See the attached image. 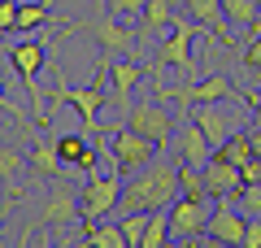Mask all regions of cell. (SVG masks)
<instances>
[{
	"label": "cell",
	"instance_id": "obj_25",
	"mask_svg": "<svg viewBox=\"0 0 261 248\" xmlns=\"http://www.w3.org/2000/svg\"><path fill=\"white\" fill-rule=\"evenodd\" d=\"M144 5L148 0H105V9H113L118 18H135V13H144Z\"/></svg>",
	"mask_w": 261,
	"mask_h": 248
},
{
	"label": "cell",
	"instance_id": "obj_12",
	"mask_svg": "<svg viewBox=\"0 0 261 248\" xmlns=\"http://www.w3.org/2000/svg\"><path fill=\"white\" fill-rule=\"evenodd\" d=\"M174 144H178V153H183V161H192V165H200L205 170L209 161H214V144H209V135L200 131V122L187 113L183 118V127L174 131Z\"/></svg>",
	"mask_w": 261,
	"mask_h": 248
},
{
	"label": "cell",
	"instance_id": "obj_18",
	"mask_svg": "<svg viewBox=\"0 0 261 248\" xmlns=\"http://www.w3.org/2000/svg\"><path fill=\"white\" fill-rule=\"evenodd\" d=\"M178 13H174V0H148L144 5V27H140V39H157L161 27H170Z\"/></svg>",
	"mask_w": 261,
	"mask_h": 248
},
{
	"label": "cell",
	"instance_id": "obj_27",
	"mask_svg": "<svg viewBox=\"0 0 261 248\" xmlns=\"http://www.w3.org/2000/svg\"><path fill=\"white\" fill-rule=\"evenodd\" d=\"M244 61H248V70H261V27L252 31V39H248V53H244Z\"/></svg>",
	"mask_w": 261,
	"mask_h": 248
},
{
	"label": "cell",
	"instance_id": "obj_24",
	"mask_svg": "<svg viewBox=\"0 0 261 248\" xmlns=\"http://www.w3.org/2000/svg\"><path fill=\"white\" fill-rule=\"evenodd\" d=\"M240 209L248 218H261V183H244L240 187Z\"/></svg>",
	"mask_w": 261,
	"mask_h": 248
},
{
	"label": "cell",
	"instance_id": "obj_16",
	"mask_svg": "<svg viewBox=\"0 0 261 248\" xmlns=\"http://www.w3.org/2000/svg\"><path fill=\"white\" fill-rule=\"evenodd\" d=\"M187 9H192V18L200 22L214 39L235 44V39H231V18H226V5H222V0H187Z\"/></svg>",
	"mask_w": 261,
	"mask_h": 248
},
{
	"label": "cell",
	"instance_id": "obj_11",
	"mask_svg": "<svg viewBox=\"0 0 261 248\" xmlns=\"http://www.w3.org/2000/svg\"><path fill=\"white\" fill-rule=\"evenodd\" d=\"M244 231H248V213L235 209L231 196H222V201L214 205V218H209L205 239H214V244H244Z\"/></svg>",
	"mask_w": 261,
	"mask_h": 248
},
{
	"label": "cell",
	"instance_id": "obj_23",
	"mask_svg": "<svg viewBox=\"0 0 261 248\" xmlns=\"http://www.w3.org/2000/svg\"><path fill=\"white\" fill-rule=\"evenodd\" d=\"M166 239H174V227H170V209H152L148 235H144V248H161Z\"/></svg>",
	"mask_w": 261,
	"mask_h": 248
},
{
	"label": "cell",
	"instance_id": "obj_14",
	"mask_svg": "<svg viewBox=\"0 0 261 248\" xmlns=\"http://www.w3.org/2000/svg\"><path fill=\"white\" fill-rule=\"evenodd\" d=\"M205 183H209V196H214V201H222V196H240L244 165H235V161H226V157L214 153V161L205 165Z\"/></svg>",
	"mask_w": 261,
	"mask_h": 248
},
{
	"label": "cell",
	"instance_id": "obj_10",
	"mask_svg": "<svg viewBox=\"0 0 261 248\" xmlns=\"http://www.w3.org/2000/svg\"><path fill=\"white\" fill-rule=\"evenodd\" d=\"M152 96H161V101H178L183 109H192V105H205V101H231L235 96V83L226 79V74H209V79H196V83H187V87H161L157 83V92Z\"/></svg>",
	"mask_w": 261,
	"mask_h": 248
},
{
	"label": "cell",
	"instance_id": "obj_2",
	"mask_svg": "<svg viewBox=\"0 0 261 248\" xmlns=\"http://www.w3.org/2000/svg\"><path fill=\"white\" fill-rule=\"evenodd\" d=\"M105 144V157H109V165H118L122 175H135V170H144L148 161H157L161 144H152L148 135H140L135 127H126L122 122L118 131H109V135H96Z\"/></svg>",
	"mask_w": 261,
	"mask_h": 248
},
{
	"label": "cell",
	"instance_id": "obj_1",
	"mask_svg": "<svg viewBox=\"0 0 261 248\" xmlns=\"http://www.w3.org/2000/svg\"><path fill=\"white\" fill-rule=\"evenodd\" d=\"M178 196H183V187H178V165L148 161L144 170H135V175L126 179L118 209L122 213H135V209H170Z\"/></svg>",
	"mask_w": 261,
	"mask_h": 248
},
{
	"label": "cell",
	"instance_id": "obj_28",
	"mask_svg": "<svg viewBox=\"0 0 261 248\" xmlns=\"http://www.w3.org/2000/svg\"><path fill=\"white\" fill-rule=\"evenodd\" d=\"M244 248H261V218H248V231H244Z\"/></svg>",
	"mask_w": 261,
	"mask_h": 248
},
{
	"label": "cell",
	"instance_id": "obj_8",
	"mask_svg": "<svg viewBox=\"0 0 261 248\" xmlns=\"http://www.w3.org/2000/svg\"><path fill=\"white\" fill-rule=\"evenodd\" d=\"M126 127H135L140 135H148L152 144H161V148H170V139H174V113L166 109V101L161 96H152V101H140V105H130V113H126Z\"/></svg>",
	"mask_w": 261,
	"mask_h": 248
},
{
	"label": "cell",
	"instance_id": "obj_17",
	"mask_svg": "<svg viewBox=\"0 0 261 248\" xmlns=\"http://www.w3.org/2000/svg\"><path fill=\"white\" fill-rule=\"evenodd\" d=\"M92 139H96V135H92ZM92 139H87V131H61V135H57V153H61V161L79 170V165H83V157L96 153Z\"/></svg>",
	"mask_w": 261,
	"mask_h": 248
},
{
	"label": "cell",
	"instance_id": "obj_26",
	"mask_svg": "<svg viewBox=\"0 0 261 248\" xmlns=\"http://www.w3.org/2000/svg\"><path fill=\"white\" fill-rule=\"evenodd\" d=\"M18 9L22 5H13V0H0V31H18Z\"/></svg>",
	"mask_w": 261,
	"mask_h": 248
},
{
	"label": "cell",
	"instance_id": "obj_20",
	"mask_svg": "<svg viewBox=\"0 0 261 248\" xmlns=\"http://www.w3.org/2000/svg\"><path fill=\"white\" fill-rule=\"evenodd\" d=\"M87 244L92 248H130V239H126V231H122V222L118 227H87Z\"/></svg>",
	"mask_w": 261,
	"mask_h": 248
},
{
	"label": "cell",
	"instance_id": "obj_5",
	"mask_svg": "<svg viewBox=\"0 0 261 248\" xmlns=\"http://www.w3.org/2000/svg\"><path fill=\"white\" fill-rule=\"evenodd\" d=\"M39 222L53 227V231H65V227H74V222H83V192L74 187V179L57 175L48 183V201L39 209Z\"/></svg>",
	"mask_w": 261,
	"mask_h": 248
},
{
	"label": "cell",
	"instance_id": "obj_9",
	"mask_svg": "<svg viewBox=\"0 0 261 248\" xmlns=\"http://www.w3.org/2000/svg\"><path fill=\"white\" fill-rule=\"evenodd\" d=\"M122 170L113 165L109 175H96V179H87V187H83V222L92 227V222H100V218H109L113 209H118V201H122Z\"/></svg>",
	"mask_w": 261,
	"mask_h": 248
},
{
	"label": "cell",
	"instance_id": "obj_19",
	"mask_svg": "<svg viewBox=\"0 0 261 248\" xmlns=\"http://www.w3.org/2000/svg\"><path fill=\"white\" fill-rule=\"evenodd\" d=\"M226 5V18H231V27L240 31H257V9L261 0H222Z\"/></svg>",
	"mask_w": 261,
	"mask_h": 248
},
{
	"label": "cell",
	"instance_id": "obj_13",
	"mask_svg": "<svg viewBox=\"0 0 261 248\" xmlns=\"http://www.w3.org/2000/svg\"><path fill=\"white\" fill-rule=\"evenodd\" d=\"M144 79L140 61L135 57L122 53L118 61H109V87H113V105H118V113H130V92H135V83Z\"/></svg>",
	"mask_w": 261,
	"mask_h": 248
},
{
	"label": "cell",
	"instance_id": "obj_21",
	"mask_svg": "<svg viewBox=\"0 0 261 248\" xmlns=\"http://www.w3.org/2000/svg\"><path fill=\"white\" fill-rule=\"evenodd\" d=\"M122 231H126L130 248H144V235H148V222H152V209H135V213H122Z\"/></svg>",
	"mask_w": 261,
	"mask_h": 248
},
{
	"label": "cell",
	"instance_id": "obj_6",
	"mask_svg": "<svg viewBox=\"0 0 261 248\" xmlns=\"http://www.w3.org/2000/svg\"><path fill=\"white\" fill-rule=\"evenodd\" d=\"M209 218H214V205L209 196H178L170 205V227H174L178 244H200L209 231Z\"/></svg>",
	"mask_w": 261,
	"mask_h": 248
},
{
	"label": "cell",
	"instance_id": "obj_7",
	"mask_svg": "<svg viewBox=\"0 0 261 248\" xmlns=\"http://www.w3.org/2000/svg\"><path fill=\"white\" fill-rule=\"evenodd\" d=\"M83 35L96 39L105 53H126V57H135V48H140V31H130L113 9H100L92 22H83Z\"/></svg>",
	"mask_w": 261,
	"mask_h": 248
},
{
	"label": "cell",
	"instance_id": "obj_15",
	"mask_svg": "<svg viewBox=\"0 0 261 248\" xmlns=\"http://www.w3.org/2000/svg\"><path fill=\"white\" fill-rule=\"evenodd\" d=\"M22 175H27V157H22L18 139H5V148H0V183H5V209L13 205V196H22Z\"/></svg>",
	"mask_w": 261,
	"mask_h": 248
},
{
	"label": "cell",
	"instance_id": "obj_22",
	"mask_svg": "<svg viewBox=\"0 0 261 248\" xmlns=\"http://www.w3.org/2000/svg\"><path fill=\"white\" fill-rule=\"evenodd\" d=\"M218 157H226V161L244 165V161H252V157H257V144H252V135H240V131H235V135L218 148Z\"/></svg>",
	"mask_w": 261,
	"mask_h": 248
},
{
	"label": "cell",
	"instance_id": "obj_3",
	"mask_svg": "<svg viewBox=\"0 0 261 248\" xmlns=\"http://www.w3.org/2000/svg\"><path fill=\"white\" fill-rule=\"evenodd\" d=\"M196 27H200L196 18H183V13H178V18H174V35H170V39H157V48H152V74H161V70H183V74H192V70H196V57H192Z\"/></svg>",
	"mask_w": 261,
	"mask_h": 248
},
{
	"label": "cell",
	"instance_id": "obj_29",
	"mask_svg": "<svg viewBox=\"0 0 261 248\" xmlns=\"http://www.w3.org/2000/svg\"><path fill=\"white\" fill-rule=\"evenodd\" d=\"M244 101L252 109V122H261V92H244Z\"/></svg>",
	"mask_w": 261,
	"mask_h": 248
},
{
	"label": "cell",
	"instance_id": "obj_4",
	"mask_svg": "<svg viewBox=\"0 0 261 248\" xmlns=\"http://www.w3.org/2000/svg\"><path fill=\"white\" fill-rule=\"evenodd\" d=\"M9 65L22 74V83H27V92H31V105H35V118L44 122H53V113H48V105H44V92H39V83H35V74H39V65L48 61V39H27V44H9Z\"/></svg>",
	"mask_w": 261,
	"mask_h": 248
}]
</instances>
